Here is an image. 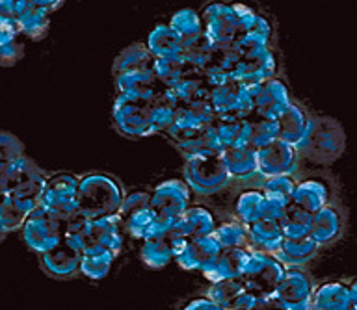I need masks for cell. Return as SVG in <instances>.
<instances>
[{
	"label": "cell",
	"mask_w": 357,
	"mask_h": 310,
	"mask_svg": "<svg viewBox=\"0 0 357 310\" xmlns=\"http://www.w3.org/2000/svg\"><path fill=\"white\" fill-rule=\"evenodd\" d=\"M205 128L211 127H205V125L194 116V111L190 110L188 106H178L172 127L167 128V132L164 134V136L175 145L178 144V141H186V139L195 138V136L199 132H203Z\"/></svg>",
	"instance_id": "37"
},
{
	"label": "cell",
	"mask_w": 357,
	"mask_h": 310,
	"mask_svg": "<svg viewBox=\"0 0 357 310\" xmlns=\"http://www.w3.org/2000/svg\"><path fill=\"white\" fill-rule=\"evenodd\" d=\"M223 247L216 236H203V238L190 240L178 245L175 262L186 272H201Z\"/></svg>",
	"instance_id": "22"
},
{
	"label": "cell",
	"mask_w": 357,
	"mask_h": 310,
	"mask_svg": "<svg viewBox=\"0 0 357 310\" xmlns=\"http://www.w3.org/2000/svg\"><path fill=\"white\" fill-rule=\"evenodd\" d=\"M21 36L22 30L17 19L0 15V47L11 43V41H15V39H19Z\"/></svg>",
	"instance_id": "50"
},
{
	"label": "cell",
	"mask_w": 357,
	"mask_h": 310,
	"mask_svg": "<svg viewBox=\"0 0 357 310\" xmlns=\"http://www.w3.org/2000/svg\"><path fill=\"white\" fill-rule=\"evenodd\" d=\"M266 195L261 188H248L234 201V217L244 225L262 219V208H264Z\"/></svg>",
	"instance_id": "39"
},
{
	"label": "cell",
	"mask_w": 357,
	"mask_h": 310,
	"mask_svg": "<svg viewBox=\"0 0 357 310\" xmlns=\"http://www.w3.org/2000/svg\"><path fill=\"white\" fill-rule=\"evenodd\" d=\"M49 11L41 10L38 6L33 4L32 0L24 6V10L17 15V21L21 24L22 36L33 39V41H39L43 39L49 32Z\"/></svg>",
	"instance_id": "40"
},
{
	"label": "cell",
	"mask_w": 357,
	"mask_h": 310,
	"mask_svg": "<svg viewBox=\"0 0 357 310\" xmlns=\"http://www.w3.org/2000/svg\"><path fill=\"white\" fill-rule=\"evenodd\" d=\"M350 290H351V292H354V294L357 295V277L350 279Z\"/></svg>",
	"instance_id": "56"
},
{
	"label": "cell",
	"mask_w": 357,
	"mask_h": 310,
	"mask_svg": "<svg viewBox=\"0 0 357 310\" xmlns=\"http://www.w3.org/2000/svg\"><path fill=\"white\" fill-rule=\"evenodd\" d=\"M78 186L80 175L71 171L50 173L41 189L39 206L61 222L71 219L75 214H78Z\"/></svg>",
	"instance_id": "4"
},
{
	"label": "cell",
	"mask_w": 357,
	"mask_h": 310,
	"mask_svg": "<svg viewBox=\"0 0 357 310\" xmlns=\"http://www.w3.org/2000/svg\"><path fill=\"white\" fill-rule=\"evenodd\" d=\"M248 234H250L251 249L264 251V253H272V255L278 253L284 240L281 223L272 222V219H257V222L250 223Z\"/></svg>",
	"instance_id": "29"
},
{
	"label": "cell",
	"mask_w": 357,
	"mask_h": 310,
	"mask_svg": "<svg viewBox=\"0 0 357 310\" xmlns=\"http://www.w3.org/2000/svg\"><path fill=\"white\" fill-rule=\"evenodd\" d=\"M214 236L220 242L222 247H250V234H248V225L238 222L236 217L229 222L218 223ZM251 249V247H250Z\"/></svg>",
	"instance_id": "45"
},
{
	"label": "cell",
	"mask_w": 357,
	"mask_h": 310,
	"mask_svg": "<svg viewBox=\"0 0 357 310\" xmlns=\"http://www.w3.org/2000/svg\"><path fill=\"white\" fill-rule=\"evenodd\" d=\"M311 114L300 104L298 100H292L289 108L275 119L278 123V138L287 141V144L298 145L303 139L309 127Z\"/></svg>",
	"instance_id": "26"
},
{
	"label": "cell",
	"mask_w": 357,
	"mask_h": 310,
	"mask_svg": "<svg viewBox=\"0 0 357 310\" xmlns=\"http://www.w3.org/2000/svg\"><path fill=\"white\" fill-rule=\"evenodd\" d=\"M22 52H24V45L19 39H15V41H11L8 45H2L0 47V65H13V63L21 60Z\"/></svg>",
	"instance_id": "51"
},
{
	"label": "cell",
	"mask_w": 357,
	"mask_h": 310,
	"mask_svg": "<svg viewBox=\"0 0 357 310\" xmlns=\"http://www.w3.org/2000/svg\"><path fill=\"white\" fill-rule=\"evenodd\" d=\"M153 65H155V56L151 54L147 43H134L127 49H123L119 56L114 60L112 75L117 77V75H123V72L153 69Z\"/></svg>",
	"instance_id": "35"
},
{
	"label": "cell",
	"mask_w": 357,
	"mask_h": 310,
	"mask_svg": "<svg viewBox=\"0 0 357 310\" xmlns=\"http://www.w3.org/2000/svg\"><path fill=\"white\" fill-rule=\"evenodd\" d=\"M273 77H279V54L275 49L240 56L233 71L234 82L245 84V86L266 82Z\"/></svg>",
	"instance_id": "14"
},
{
	"label": "cell",
	"mask_w": 357,
	"mask_h": 310,
	"mask_svg": "<svg viewBox=\"0 0 357 310\" xmlns=\"http://www.w3.org/2000/svg\"><path fill=\"white\" fill-rule=\"evenodd\" d=\"M184 180L197 195H214L227 188L233 177L229 175L222 156H206L184 160Z\"/></svg>",
	"instance_id": "6"
},
{
	"label": "cell",
	"mask_w": 357,
	"mask_h": 310,
	"mask_svg": "<svg viewBox=\"0 0 357 310\" xmlns=\"http://www.w3.org/2000/svg\"><path fill=\"white\" fill-rule=\"evenodd\" d=\"M192 205L194 192L184 178H169L151 189V208L167 222H177Z\"/></svg>",
	"instance_id": "10"
},
{
	"label": "cell",
	"mask_w": 357,
	"mask_h": 310,
	"mask_svg": "<svg viewBox=\"0 0 357 310\" xmlns=\"http://www.w3.org/2000/svg\"><path fill=\"white\" fill-rule=\"evenodd\" d=\"M172 30L177 33L181 43L186 49L188 45L199 41L205 36V26H203V19H201L199 11L192 10V8H184V10L173 13V17L167 22Z\"/></svg>",
	"instance_id": "32"
},
{
	"label": "cell",
	"mask_w": 357,
	"mask_h": 310,
	"mask_svg": "<svg viewBox=\"0 0 357 310\" xmlns=\"http://www.w3.org/2000/svg\"><path fill=\"white\" fill-rule=\"evenodd\" d=\"M123 184L114 175L102 171H89L80 175L78 186V212L88 219L117 216L125 201Z\"/></svg>",
	"instance_id": "2"
},
{
	"label": "cell",
	"mask_w": 357,
	"mask_h": 310,
	"mask_svg": "<svg viewBox=\"0 0 357 310\" xmlns=\"http://www.w3.org/2000/svg\"><path fill=\"white\" fill-rule=\"evenodd\" d=\"M117 95H125L128 99L153 102L158 95L166 89V86L156 78L153 69H142V71L123 72L114 77Z\"/></svg>",
	"instance_id": "18"
},
{
	"label": "cell",
	"mask_w": 357,
	"mask_h": 310,
	"mask_svg": "<svg viewBox=\"0 0 357 310\" xmlns=\"http://www.w3.org/2000/svg\"><path fill=\"white\" fill-rule=\"evenodd\" d=\"M33 208H38V206L28 205L24 201L15 199L11 195L0 194V223H2L6 233L21 231L24 222H26L28 214Z\"/></svg>",
	"instance_id": "38"
},
{
	"label": "cell",
	"mask_w": 357,
	"mask_h": 310,
	"mask_svg": "<svg viewBox=\"0 0 357 310\" xmlns=\"http://www.w3.org/2000/svg\"><path fill=\"white\" fill-rule=\"evenodd\" d=\"M346 231V214L344 208L340 206L339 201H335L331 205L324 206L322 210L312 214V223L309 236L317 242L320 247L333 245L342 238Z\"/></svg>",
	"instance_id": "17"
},
{
	"label": "cell",
	"mask_w": 357,
	"mask_h": 310,
	"mask_svg": "<svg viewBox=\"0 0 357 310\" xmlns=\"http://www.w3.org/2000/svg\"><path fill=\"white\" fill-rule=\"evenodd\" d=\"M173 93L178 99V104L188 106L194 104V102H199V100L211 99V84L206 82L205 75L201 71L190 75L183 80V82L175 86Z\"/></svg>",
	"instance_id": "41"
},
{
	"label": "cell",
	"mask_w": 357,
	"mask_h": 310,
	"mask_svg": "<svg viewBox=\"0 0 357 310\" xmlns=\"http://www.w3.org/2000/svg\"><path fill=\"white\" fill-rule=\"evenodd\" d=\"M22 155H26V153H24V145L21 144V139L17 138L15 134L0 130V171L10 162H13Z\"/></svg>",
	"instance_id": "48"
},
{
	"label": "cell",
	"mask_w": 357,
	"mask_h": 310,
	"mask_svg": "<svg viewBox=\"0 0 357 310\" xmlns=\"http://www.w3.org/2000/svg\"><path fill=\"white\" fill-rule=\"evenodd\" d=\"M289 205L283 203V201L266 197V201H264V208H262V219H272V222L281 223V219L284 217V212H287V206Z\"/></svg>",
	"instance_id": "52"
},
{
	"label": "cell",
	"mask_w": 357,
	"mask_h": 310,
	"mask_svg": "<svg viewBox=\"0 0 357 310\" xmlns=\"http://www.w3.org/2000/svg\"><path fill=\"white\" fill-rule=\"evenodd\" d=\"M183 310H223V309L220 305H216L208 295H199V297L190 300L188 303L183 307Z\"/></svg>",
	"instance_id": "53"
},
{
	"label": "cell",
	"mask_w": 357,
	"mask_h": 310,
	"mask_svg": "<svg viewBox=\"0 0 357 310\" xmlns=\"http://www.w3.org/2000/svg\"><path fill=\"white\" fill-rule=\"evenodd\" d=\"M216 50L218 45H214L206 36H203L199 41L188 45V47L184 49V58H186L188 63H192L195 69H199V71L205 72L208 67L214 65V61H216Z\"/></svg>",
	"instance_id": "47"
},
{
	"label": "cell",
	"mask_w": 357,
	"mask_h": 310,
	"mask_svg": "<svg viewBox=\"0 0 357 310\" xmlns=\"http://www.w3.org/2000/svg\"><path fill=\"white\" fill-rule=\"evenodd\" d=\"M335 201H337V186L326 175H311V177L300 178L292 195V203L311 214L322 210L324 206L331 205Z\"/></svg>",
	"instance_id": "15"
},
{
	"label": "cell",
	"mask_w": 357,
	"mask_h": 310,
	"mask_svg": "<svg viewBox=\"0 0 357 310\" xmlns=\"http://www.w3.org/2000/svg\"><path fill=\"white\" fill-rule=\"evenodd\" d=\"M211 104L216 111L218 121H244L255 111L251 86L234 80L211 89Z\"/></svg>",
	"instance_id": "8"
},
{
	"label": "cell",
	"mask_w": 357,
	"mask_h": 310,
	"mask_svg": "<svg viewBox=\"0 0 357 310\" xmlns=\"http://www.w3.org/2000/svg\"><path fill=\"white\" fill-rule=\"evenodd\" d=\"M156 78L160 80L166 88H175L178 84L183 82L184 78L194 75L199 69H195L188 60L181 56H172V58H155V65H153ZM203 72V71H201Z\"/></svg>",
	"instance_id": "33"
},
{
	"label": "cell",
	"mask_w": 357,
	"mask_h": 310,
	"mask_svg": "<svg viewBox=\"0 0 357 310\" xmlns=\"http://www.w3.org/2000/svg\"><path fill=\"white\" fill-rule=\"evenodd\" d=\"M284 270L287 266L275 255L251 249V255L240 277L244 281L248 292L255 295L257 300H261V297H270L275 294V288L283 277Z\"/></svg>",
	"instance_id": "5"
},
{
	"label": "cell",
	"mask_w": 357,
	"mask_h": 310,
	"mask_svg": "<svg viewBox=\"0 0 357 310\" xmlns=\"http://www.w3.org/2000/svg\"><path fill=\"white\" fill-rule=\"evenodd\" d=\"M199 13L206 38L218 47H229L251 26L259 10L244 0H212Z\"/></svg>",
	"instance_id": "1"
},
{
	"label": "cell",
	"mask_w": 357,
	"mask_h": 310,
	"mask_svg": "<svg viewBox=\"0 0 357 310\" xmlns=\"http://www.w3.org/2000/svg\"><path fill=\"white\" fill-rule=\"evenodd\" d=\"M251 93H253V104H255L253 117L270 119V121H275L294 100L287 82L279 77L270 78L266 82L253 84Z\"/></svg>",
	"instance_id": "12"
},
{
	"label": "cell",
	"mask_w": 357,
	"mask_h": 310,
	"mask_svg": "<svg viewBox=\"0 0 357 310\" xmlns=\"http://www.w3.org/2000/svg\"><path fill=\"white\" fill-rule=\"evenodd\" d=\"M233 49L240 56L253 54V52H261V50L266 49H275V28L264 11L259 10L255 21L251 22V26L234 41Z\"/></svg>",
	"instance_id": "23"
},
{
	"label": "cell",
	"mask_w": 357,
	"mask_h": 310,
	"mask_svg": "<svg viewBox=\"0 0 357 310\" xmlns=\"http://www.w3.org/2000/svg\"><path fill=\"white\" fill-rule=\"evenodd\" d=\"M248 121V147L250 149H261L264 145L272 144L278 139V123L270 119H259L251 116Z\"/></svg>",
	"instance_id": "46"
},
{
	"label": "cell",
	"mask_w": 357,
	"mask_h": 310,
	"mask_svg": "<svg viewBox=\"0 0 357 310\" xmlns=\"http://www.w3.org/2000/svg\"><path fill=\"white\" fill-rule=\"evenodd\" d=\"M351 290L350 281H326L317 284L312 292L311 309L312 310H350Z\"/></svg>",
	"instance_id": "25"
},
{
	"label": "cell",
	"mask_w": 357,
	"mask_h": 310,
	"mask_svg": "<svg viewBox=\"0 0 357 310\" xmlns=\"http://www.w3.org/2000/svg\"><path fill=\"white\" fill-rule=\"evenodd\" d=\"M177 249L178 244L175 242L172 233H169L166 236H158V238H149L142 242L139 258L151 270H162L169 262H175Z\"/></svg>",
	"instance_id": "28"
},
{
	"label": "cell",
	"mask_w": 357,
	"mask_h": 310,
	"mask_svg": "<svg viewBox=\"0 0 357 310\" xmlns=\"http://www.w3.org/2000/svg\"><path fill=\"white\" fill-rule=\"evenodd\" d=\"M251 310H289L283 301H279L275 295H270V297H261L257 300V303L253 305Z\"/></svg>",
	"instance_id": "54"
},
{
	"label": "cell",
	"mask_w": 357,
	"mask_h": 310,
	"mask_svg": "<svg viewBox=\"0 0 357 310\" xmlns=\"http://www.w3.org/2000/svg\"><path fill=\"white\" fill-rule=\"evenodd\" d=\"M6 231H4V227H2V223H0V242H2V240H4V236H6Z\"/></svg>",
	"instance_id": "57"
},
{
	"label": "cell",
	"mask_w": 357,
	"mask_h": 310,
	"mask_svg": "<svg viewBox=\"0 0 357 310\" xmlns=\"http://www.w3.org/2000/svg\"><path fill=\"white\" fill-rule=\"evenodd\" d=\"M222 158L229 175L236 180H248V178L259 175V160H257L255 149L229 147V149L223 150Z\"/></svg>",
	"instance_id": "31"
},
{
	"label": "cell",
	"mask_w": 357,
	"mask_h": 310,
	"mask_svg": "<svg viewBox=\"0 0 357 310\" xmlns=\"http://www.w3.org/2000/svg\"><path fill=\"white\" fill-rule=\"evenodd\" d=\"M296 147L300 158L311 164H331L344 150V132L331 117L311 116L305 136Z\"/></svg>",
	"instance_id": "3"
},
{
	"label": "cell",
	"mask_w": 357,
	"mask_h": 310,
	"mask_svg": "<svg viewBox=\"0 0 357 310\" xmlns=\"http://www.w3.org/2000/svg\"><path fill=\"white\" fill-rule=\"evenodd\" d=\"M317 283L305 266H287L275 288V297L283 301L289 310H312L311 300Z\"/></svg>",
	"instance_id": "11"
},
{
	"label": "cell",
	"mask_w": 357,
	"mask_h": 310,
	"mask_svg": "<svg viewBox=\"0 0 357 310\" xmlns=\"http://www.w3.org/2000/svg\"><path fill=\"white\" fill-rule=\"evenodd\" d=\"M33 4L38 6V8H41V10L49 11V13H52L54 10H58L61 6V2L63 0H32Z\"/></svg>",
	"instance_id": "55"
},
{
	"label": "cell",
	"mask_w": 357,
	"mask_h": 310,
	"mask_svg": "<svg viewBox=\"0 0 357 310\" xmlns=\"http://www.w3.org/2000/svg\"><path fill=\"white\" fill-rule=\"evenodd\" d=\"M320 249L322 247L311 236H305L298 240H283V245L279 247L275 256L284 266H305L318 255Z\"/></svg>",
	"instance_id": "34"
},
{
	"label": "cell",
	"mask_w": 357,
	"mask_h": 310,
	"mask_svg": "<svg viewBox=\"0 0 357 310\" xmlns=\"http://www.w3.org/2000/svg\"><path fill=\"white\" fill-rule=\"evenodd\" d=\"M112 123L117 132L127 138H149L153 136L151 102L117 95L112 106Z\"/></svg>",
	"instance_id": "9"
},
{
	"label": "cell",
	"mask_w": 357,
	"mask_h": 310,
	"mask_svg": "<svg viewBox=\"0 0 357 310\" xmlns=\"http://www.w3.org/2000/svg\"><path fill=\"white\" fill-rule=\"evenodd\" d=\"M43 169L30 158V156L22 155L10 162L8 166L0 171V192L2 194H10L11 189H15L17 186L32 180V178L43 175Z\"/></svg>",
	"instance_id": "30"
},
{
	"label": "cell",
	"mask_w": 357,
	"mask_h": 310,
	"mask_svg": "<svg viewBox=\"0 0 357 310\" xmlns=\"http://www.w3.org/2000/svg\"><path fill=\"white\" fill-rule=\"evenodd\" d=\"M0 194H2V192H0Z\"/></svg>",
	"instance_id": "58"
},
{
	"label": "cell",
	"mask_w": 357,
	"mask_h": 310,
	"mask_svg": "<svg viewBox=\"0 0 357 310\" xmlns=\"http://www.w3.org/2000/svg\"><path fill=\"white\" fill-rule=\"evenodd\" d=\"M205 295H208L223 310H251L257 303V297L248 292L242 277L223 279L218 283H211Z\"/></svg>",
	"instance_id": "19"
},
{
	"label": "cell",
	"mask_w": 357,
	"mask_h": 310,
	"mask_svg": "<svg viewBox=\"0 0 357 310\" xmlns=\"http://www.w3.org/2000/svg\"><path fill=\"white\" fill-rule=\"evenodd\" d=\"M178 153L184 156V160H192V158H206V156H222L225 147L223 141L218 134L216 127L205 128L195 138L186 139V141H178L175 144Z\"/></svg>",
	"instance_id": "27"
},
{
	"label": "cell",
	"mask_w": 357,
	"mask_h": 310,
	"mask_svg": "<svg viewBox=\"0 0 357 310\" xmlns=\"http://www.w3.org/2000/svg\"><path fill=\"white\" fill-rule=\"evenodd\" d=\"M39 261H41V268L45 270V273L50 275V277L73 279L75 275L80 273L82 255L63 242V244H60L54 249L39 255Z\"/></svg>",
	"instance_id": "24"
},
{
	"label": "cell",
	"mask_w": 357,
	"mask_h": 310,
	"mask_svg": "<svg viewBox=\"0 0 357 310\" xmlns=\"http://www.w3.org/2000/svg\"><path fill=\"white\" fill-rule=\"evenodd\" d=\"M175 223L167 222L164 217L156 214L151 206L142 208V210L134 212L128 217L123 219V231L127 236L139 242H145L149 238H158V236H166L172 233Z\"/></svg>",
	"instance_id": "21"
},
{
	"label": "cell",
	"mask_w": 357,
	"mask_h": 310,
	"mask_svg": "<svg viewBox=\"0 0 357 310\" xmlns=\"http://www.w3.org/2000/svg\"><path fill=\"white\" fill-rule=\"evenodd\" d=\"M312 223L311 212L303 210L300 206H296L294 203H290L287 206L284 217L281 219V228H283L284 240H298L309 236Z\"/></svg>",
	"instance_id": "42"
},
{
	"label": "cell",
	"mask_w": 357,
	"mask_h": 310,
	"mask_svg": "<svg viewBox=\"0 0 357 310\" xmlns=\"http://www.w3.org/2000/svg\"><path fill=\"white\" fill-rule=\"evenodd\" d=\"M250 247H223L203 270L201 275L208 283H218L223 279H234L242 275L245 262L250 258Z\"/></svg>",
	"instance_id": "20"
},
{
	"label": "cell",
	"mask_w": 357,
	"mask_h": 310,
	"mask_svg": "<svg viewBox=\"0 0 357 310\" xmlns=\"http://www.w3.org/2000/svg\"><path fill=\"white\" fill-rule=\"evenodd\" d=\"M300 183V178L296 173H287V175H273V177H264L261 189L266 197L283 201V203H292L294 189Z\"/></svg>",
	"instance_id": "44"
},
{
	"label": "cell",
	"mask_w": 357,
	"mask_h": 310,
	"mask_svg": "<svg viewBox=\"0 0 357 310\" xmlns=\"http://www.w3.org/2000/svg\"><path fill=\"white\" fill-rule=\"evenodd\" d=\"M257 160H259V173L262 177H273V175L298 173L301 158L296 145L287 144L278 138L273 139L272 144L257 149Z\"/></svg>",
	"instance_id": "13"
},
{
	"label": "cell",
	"mask_w": 357,
	"mask_h": 310,
	"mask_svg": "<svg viewBox=\"0 0 357 310\" xmlns=\"http://www.w3.org/2000/svg\"><path fill=\"white\" fill-rule=\"evenodd\" d=\"M145 43H147L151 54L155 58H172V56L184 54V47L181 43V39L177 38V33L173 32L167 22L153 28Z\"/></svg>",
	"instance_id": "36"
},
{
	"label": "cell",
	"mask_w": 357,
	"mask_h": 310,
	"mask_svg": "<svg viewBox=\"0 0 357 310\" xmlns=\"http://www.w3.org/2000/svg\"><path fill=\"white\" fill-rule=\"evenodd\" d=\"M21 233L24 244L38 255H43L66 242V222L38 206L28 214Z\"/></svg>",
	"instance_id": "7"
},
{
	"label": "cell",
	"mask_w": 357,
	"mask_h": 310,
	"mask_svg": "<svg viewBox=\"0 0 357 310\" xmlns=\"http://www.w3.org/2000/svg\"><path fill=\"white\" fill-rule=\"evenodd\" d=\"M147 206H151V189H134V192L125 195L121 210H119L117 216L121 217L123 222L125 217H128L134 212L142 210V208H147Z\"/></svg>",
	"instance_id": "49"
},
{
	"label": "cell",
	"mask_w": 357,
	"mask_h": 310,
	"mask_svg": "<svg viewBox=\"0 0 357 310\" xmlns=\"http://www.w3.org/2000/svg\"><path fill=\"white\" fill-rule=\"evenodd\" d=\"M218 227L216 216L211 208L203 205H192L183 216L178 217L172 228V236L178 245L190 240L212 236Z\"/></svg>",
	"instance_id": "16"
},
{
	"label": "cell",
	"mask_w": 357,
	"mask_h": 310,
	"mask_svg": "<svg viewBox=\"0 0 357 310\" xmlns=\"http://www.w3.org/2000/svg\"><path fill=\"white\" fill-rule=\"evenodd\" d=\"M116 258L117 256L112 255L110 251H86L82 255V262H80V275L91 279V281H100L110 273Z\"/></svg>",
	"instance_id": "43"
}]
</instances>
